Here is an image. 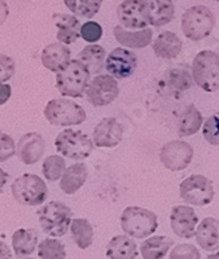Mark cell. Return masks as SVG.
I'll return each mask as SVG.
<instances>
[{
    "label": "cell",
    "instance_id": "cell-34",
    "mask_svg": "<svg viewBox=\"0 0 219 259\" xmlns=\"http://www.w3.org/2000/svg\"><path fill=\"white\" fill-rule=\"evenodd\" d=\"M202 135L207 144L219 146V111L203 121Z\"/></svg>",
    "mask_w": 219,
    "mask_h": 259
},
{
    "label": "cell",
    "instance_id": "cell-45",
    "mask_svg": "<svg viewBox=\"0 0 219 259\" xmlns=\"http://www.w3.org/2000/svg\"><path fill=\"white\" fill-rule=\"evenodd\" d=\"M213 2H218V3H219V0H213Z\"/></svg>",
    "mask_w": 219,
    "mask_h": 259
},
{
    "label": "cell",
    "instance_id": "cell-40",
    "mask_svg": "<svg viewBox=\"0 0 219 259\" xmlns=\"http://www.w3.org/2000/svg\"><path fill=\"white\" fill-rule=\"evenodd\" d=\"M8 15H10V7L6 3V0H0V26L6 23Z\"/></svg>",
    "mask_w": 219,
    "mask_h": 259
},
{
    "label": "cell",
    "instance_id": "cell-3",
    "mask_svg": "<svg viewBox=\"0 0 219 259\" xmlns=\"http://www.w3.org/2000/svg\"><path fill=\"white\" fill-rule=\"evenodd\" d=\"M91 82V72L78 58L72 59L63 71L57 74L56 85L66 98H83Z\"/></svg>",
    "mask_w": 219,
    "mask_h": 259
},
{
    "label": "cell",
    "instance_id": "cell-7",
    "mask_svg": "<svg viewBox=\"0 0 219 259\" xmlns=\"http://www.w3.org/2000/svg\"><path fill=\"white\" fill-rule=\"evenodd\" d=\"M11 191L17 203L28 207L41 205L47 197V186L36 174H23L16 178L11 186Z\"/></svg>",
    "mask_w": 219,
    "mask_h": 259
},
{
    "label": "cell",
    "instance_id": "cell-18",
    "mask_svg": "<svg viewBox=\"0 0 219 259\" xmlns=\"http://www.w3.org/2000/svg\"><path fill=\"white\" fill-rule=\"evenodd\" d=\"M71 61V50L62 42L49 44L41 53V62L43 67L56 74L63 71Z\"/></svg>",
    "mask_w": 219,
    "mask_h": 259
},
{
    "label": "cell",
    "instance_id": "cell-15",
    "mask_svg": "<svg viewBox=\"0 0 219 259\" xmlns=\"http://www.w3.org/2000/svg\"><path fill=\"white\" fill-rule=\"evenodd\" d=\"M46 150V144L43 137L37 132L26 133L20 138L16 145V154L20 162L24 164H36L41 161Z\"/></svg>",
    "mask_w": 219,
    "mask_h": 259
},
{
    "label": "cell",
    "instance_id": "cell-28",
    "mask_svg": "<svg viewBox=\"0 0 219 259\" xmlns=\"http://www.w3.org/2000/svg\"><path fill=\"white\" fill-rule=\"evenodd\" d=\"M38 246V234L34 229H19L12 236V249L17 256H28Z\"/></svg>",
    "mask_w": 219,
    "mask_h": 259
},
{
    "label": "cell",
    "instance_id": "cell-26",
    "mask_svg": "<svg viewBox=\"0 0 219 259\" xmlns=\"http://www.w3.org/2000/svg\"><path fill=\"white\" fill-rule=\"evenodd\" d=\"M203 125V116L194 104H189L181 113L177 122V132L180 137H190L200 131Z\"/></svg>",
    "mask_w": 219,
    "mask_h": 259
},
{
    "label": "cell",
    "instance_id": "cell-41",
    "mask_svg": "<svg viewBox=\"0 0 219 259\" xmlns=\"http://www.w3.org/2000/svg\"><path fill=\"white\" fill-rule=\"evenodd\" d=\"M12 253H11L10 246L4 241L0 240V259H11Z\"/></svg>",
    "mask_w": 219,
    "mask_h": 259
},
{
    "label": "cell",
    "instance_id": "cell-30",
    "mask_svg": "<svg viewBox=\"0 0 219 259\" xmlns=\"http://www.w3.org/2000/svg\"><path fill=\"white\" fill-rule=\"evenodd\" d=\"M194 80L189 66H176L167 72V84L176 92H185L192 89Z\"/></svg>",
    "mask_w": 219,
    "mask_h": 259
},
{
    "label": "cell",
    "instance_id": "cell-23",
    "mask_svg": "<svg viewBox=\"0 0 219 259\" xmlns=\"http://www.w3.org/2000/svg\"><path fill=\"white\" fill-rule=\"evenodd\" d=\"M152 50L159 58L174 59L183 50V41L176 33L166 30L155 38L152 42Z\"/></svg>",
    "mask_w": 219,
    "mask_h": 259
},
{
    "label": "cell",
    "instance_id": "cell-13",
    "mask_svg": "<svg viewBox=\"0 0 219 259\" xmlns=\"http://www.w3.org/2000/svg\"><path fill=\"white\" fill-rule=\"evenodd\" d=\"M171 228L180 238H192L196 234L198 216L190 205H175L171 210Z\"/></svg>",
    "mask_w": 219,
    "mask_h": 259
},
{
    "label": "cell",
    "instance_id": "cell-31",
    "mask_svg": "<svg viewBox=\"0 0 219 259\" xmlns=\"http://www.w3.org/2000/svg\"><path fill=\"white\" fill-rule=\"evenodd\" d=\"M65 6L75 16L92 19L101 10L102 0H63Z\"/></svg>",
    "mask_w": 219,
    "mask_h": 259
},
{
    "label": "cell",
    "instance_id": "cell-4",
    "mask_svg": "<svg viewBox=\"0 0 219 259\" xmlns=\"http://www.w3.org/2000/svg\"><path fill=\"white\" fill-rule=\"evenodd\" d=\"M193 80L205 92L219 90V56L211 50H202L194 57L192 63Z\"/></svg>",
    "mask_w": 219,
    "mask_h": 259
},
{
    "label": "cell",
    "instance_id": "cell-39",
    "mask_svg": "<svg viewBox=\"0 0 219 259\" xmlns=\"http://www.w3.org/2000/svg\"><path fill=\"white\" fill-rule=\"evenodd\" d=\"M11 95H12V89H11V85L6 84V83H2V84H0V105L6 104V103L10 100Z\"/></svg>",
    "mask_w": 219,
    "mask_h": 259
},
{
    "label": "cell",
    "instance_id": "cell-10",
    "mask_svg": "<svg viewBox=\"0 0 219 259\" xmlns=\"http://www.w3.org/2000/svg\"><path fill=\"white\" fill-rule=\"evenodd\" d=\"M120 95L117 79L109 74H98L85 90V99L93 107H105L116 102Z\"/></svg>",
    "mask_w": 219,
    "mask_h": 259
},
{
    "label": "cell",
    "instance_id": "cell-12",
    "mask_svg": "<svg viewBox=\"0 0 219 259\" xmlns=\"http://www.w3.org/2000/svg\"><path fill=\"white\" fill-rule=\"evenodd\" d=\"M138 59L135 53L126 48H116L105 59V69L116 79L130 78L137 70Z\"/></svg>",
    "mask_w": 219,
    "mask_h": 259
},
{
    "label": "cell",
    "instance_id": "cell-5",
    "mask_svg": "<svg viewBox=\"0 0 219 259\" xmlns=\"http://www.w3.org/2000/svg\"><path fill=\"white\" fill-rule=\"evenodd\" d=\"M46 120L54 126H74L87 120L82 105L69 99H52L43 109Z\"/></svg>",
    "mask_w": 219,
    "mask_h": 259
},
{
    "label": "cell",
    "instance_id": "cell-36",
    "mask_svg": "<svg viewBox=\"0 0 219 259\" xmlns=\"http://www.w3.org/2000/svg\"><path fill=\"white\" fill-rule=\"evenodd\" d=\"M170 259H201V254L192 243H180L171 250Z\"/></svg>",
    "mask_w": 219,
    "mask_h": 259
},
{
    "label": "cell",
    "instance_id": "cell-25",
    "mask_svg": "<svg viewBox=\"0 0 219 259\" xmlns=\"http://www.w3.org/2000/svg\"><path fill=\"white\" fill-rule=\"evenodd\" d=\"M174 241L166 236L148 237L139 246V253L143 259H163L167 255Z\"/></svg>",
    "mask_w": 219,
    "mask_h": 259
},
{
    "label": "cell",
    "instance_id": "cell-22",
    "mask_svg": "<svg viewBox=\"0 0 219 259\" xmlns=\"http://www.w3.org/2000/svg\"><path fill=\"white\" fill-rule=\"evenodd\" d=\"M87 178H88V168L83 162H78L66 168L61 178L59 187L66 195H74L84 186Z\"/></svg>",
    "mask_w": 219,
    "mask_h": 259
},
{
    "label": "cell",
    "instance_id": "cell-27",
    "mask_svg": "<svg viewBox=\"0 0 219 259\" xmlns=\"http://www.w3.org/2000/svg\"><path fill=\"white\" fill-rule=\"evenodd\" d=\"M78 59L89 70L91 75L92 74H100L105 67L106 52L101 45L91 44L79 53Z\"/></svg>",
    "mask_w": 219,
    "mask_h": 259
},
{
    "label": "cell",
    "instance_id": "cell-37",
    "mask_svg": "<svg viewBox=\"0 0 219 259\" xmlns=\"http://www.w3.org/2000/svg\"><path fill=\"white\" fill-rule=\"evenodd\" d=\"M16 154V144L10 135L0 132V163L7 162Z\"/></svg>",
    "mask_w": 219,
    "mask_h": 259
},
{
    "label": "cell",
    "instance_id": "cell-38",
    "mask_svg": "<svg viewBox=\"0 0 219 259\" xmlns=\"http://www.w3.org/2000/svg\"><path fill=\"white\" fill-rule=\"evenodd\" d=\"M16 71V65L11 57L0 54V84L8 82Z\"/></svg>",
    "mask_w": 219,
    "mask_h": 259
},
{
    "label": "cell",
    "instance_id": "cell-20",
    "mask_svg": "<svg viewBox=\"0 0 219 259\" xmlns=\"http://www.w3.org/2000/svg\"><path fill=\"white\" fill-rule=\"evenodd\" d=\"M194 237L198 246L205 251L219 250V220L214 217H205L197 225Z\"/></svg>",
    "mask_w": 219,
    "mask_h": 259
},
{
    "label": "cell",
    "instance_id": "cell-21",
    "mask_svg": "<svg viewBox=\"0 0 219 259\" xmlns=\"http://www.w3.org/2000/svg\"><path fill=\"white\" fill-rule=\"evenodd\" d=\"M52 21L58 28V32H57L58 42L71 45L80 38L82 24L76 19V16L67 15V13H54Z\"/></svg>",
    "mask_w": 219,
    "mask_h": 259
},
{
    "label": "cell",
    "instance_id": "cell-35",
    "mask_svg": "<svg viewBox=\"0 0 219 259\" xmlns=\"http://www.w3.org/2000/svg\"><path fill=\"white\" fill-rule=\"evenodd\" d=\"M102 33H104L102 26L96 21H87L80 28V37L88 44H96L100 41Z\"/></svg>",
    "mask_w": 219,
    "mask_h": 259
},
{
    "label": "cell",
    "instance_id": "cell-32",
    "mask_svg": "<svg viewBox=\"0 0 219 259\" xmlns=\"http://www.w3.org/2000/svg\"><path fill=\"white\" fill-rule=\"evenodd\" d=\"M66 161L61 155H49L42 163V174L46 181L57 182L66 171Z\"/></svg>",
    "mask_w": 219,
    "mask_h": 259
},
{
    "label": "cell",
    "instance_id": "cell-43",
    "mask_svg": "<svg viewBox=\"0 0 219 259\" xmlns=\"http://www.w3.org/2000/svg\"><path fill=\"white\" fill-rule=\"evenodd\" d=\"M205 259H219V253H213V254H209Z\"/></svg>",
    "mask_w": 219,
    "mask_h": 259
},
{
    "label": "cell",
    "instance_id": "cell-9",
    "mask_svg": "<svg viewBox=\"0 0 219 259\" xmlns=\"http://www.w3.org/2000/svg\"><path fill=\"white\" fill-rule=\"evenodd\" d=\"M213 182L201 174H193L185 178L180 183V196L190 207H205L214 199Z\"/></svg>",
    "mask_w": 219,
    "mask_h": 259
},
{
    "label": "cell",
    "instance_id": "cell-19",
    "mask_svg": "<svg viewBox=\"0 0 219 259\" xmlns=\"http://www.w3.org/2000/svg\"><path fill=\"white\" fill-rule=\"evenodd\" d=\"M113 34L116 41L128 49H143L152 42V37H154V32L150 28L129 30L122 25H116Z\"/></svg>",
    "mask_w": 219,
    "mask_h": 259
},
{
    "label": "cell",
    "instance_id": "cell-2",
    "mask_svg": "<svg viewBox=\"0 0 219 259\" xmlns=\"http://www.w3.org/2000/svg\"><path fill=\"white\" fill-rule=\"evenodd\" d=\"M215 26V16L206 6H193L181 16V29L190 41H202L211 34Z\"/></svg>",
    "mask_w": 219,
    "mask_h": 259
},
{
    "label": "cell",
    "instance_id": "cell-24",
    "mask_svg": "<svg viewBox=\"0 0 219 259\" xmlns=\"http://www.w3.org/2000/svg\"><path fill=\"white\" fill-rule=\"evenodd\" d=\"M106 256L109 259H135L138 256V246L131 237L115 236L106 246Z\"/></svg>",
    "mask_w": 219,
    "mask_h": 259
},
{
    "label": "cell",
    "instance_id": "cell-29",
    "mask_svg": "<svg viewBox=\"0 0 219 259\" xmlns=\"http://www.w3.org/2000/svg\"><path fill=\"white\" fill-rule=\"evenodd\" d=\"M70 232H71L72 241L79 249L85 250L92 246L95 233H93V227L87 219H72Z\"/></svg>",
    "mask_w": 219,
    "mask_h": 259
},
{
    "label": "cell",
    "instance_id": "cell-44",
    "mask_svg": "<svg viewBox=\"0 0 219 259\" xmlns=\"http://www.w3.org/2000/svg\"><path fill=\"white\" fill-rule=\"evenodd\" d=\"M24 259H34V258H24Z\"/></svg>",
    "mask_w": 219,
    "mask_h": 259
},
{
    "label": "cell",
    "instance_id": "cell-6",
    "mask_svg": "<svg viewBox=\"0 0 219 259\" xmlns=\"http://www.w3.org/2000/svg\"><path fill=\"white\" fill-rule=\"evenodd\" d=\"M38 221L46 234L62 237L67 233L72 221V210L61 201H50L38 210Z\"/></svg>",
    "mask_w": 219,
    "mask_h": 259
},
{
    "label": "cell",
    "instance_id": "cell-11",
    "mask_svg": "<svg viewBox=\"0 0 219 259\" xmlns=\"http://www.w3.org/2000/svg\"><path fill=\"white\" fill-rule=\"evenodd\" d=\"M194 150L192 145L181 140H172L160 149V162L164 167L172 172L183 171L192 163Z\"/></svg>",
    "mask_w": 219,
    "mask_h": 259
},
{
    "label": "cell",
    "instance_id": "cell-16",
    "mask_svg": "<svg viewBox=\"0 0 219 259\" xmlns=\"http://www.w3.org/2000/svg\"><path fill=\"white\" fill-rule=\"evenodd\" d=\"M117 16L121 25L126 29H144L148 25L144 17L142 0H124L118 6Z\"/></svg>",
    "mask_w": 219,
    "mask_h": 259
},
{
    "label": "cell",
    "instance_id": "cell-17",
    "mask_svg": "<svg viewBox=\"0 0 219 259\" xmlns=\"http://www.w3.org/2000/svg\"><path fill=\"white\" fill-rule=\"evenodd\" d=\"M143 13L148 25L160 28L170 24L175 17V4L172 0H142Z\"/></svg>",
    "mask_w": 219,
    "mask_h": 259
},
{
    "label": "cell",
    "instance_id": "cell-42",
    "mask_svg": "<svg viewBox=\"0 0 219 259\" xmlns=\"http://www.w3.org/2000/svg\"><path fill=\"white\" fill-rule=\"evenodd\" d=\"M8 178H10L8 172H6L3 168L0 167V192L3 191V188L6 187V184L8 183Z\"/></svg>",
    "mask_w": 219,
    "mask_h": 259
},
{
    "label": "cell",
    "instance_id": "cell-14",
    "mask_svg": "<svg viewBox=\"0 0 219 259\" xmlns=\"http://www.w3.org/2000/svg\"><path fill=\"white\" fill-rule=\"evenodd\" d=\"M124 138V128L115 117H105L93 129L92 141L97 148H116Z\"/></svg>",
    "mask_w": 219,
    "mask_h": 259
},
{
    "label": "cell",
    "instance_id": "cell-8",
    "mask_svg": "<svg viewBox=\"0 0 219 259\" xmlns=\"http://www.w3.org/2000/svg\"><path fill=\"white\" fill-rule=\"evenodd\" d=\"M56 149L66 158L83 161L88 158L93 151V141L80 131L65 129L56 137Z\"/></svg>",
    "mask_w": 219,
    "mask_h": 259
},
{
    "label": "cell",
    "instance_id": "cell-1",
    "mask_svg": "<svg viewBox=\"0 0 219 259\" xmlns=\"http://www.w3.org/2000/svg\"><path fill=\"white\" fill-rule=\"evenodd\" d=\"M120 221L124 233L135 240L148 238L156 232L159 227L157 216L152 210L137 205L125 208Z\"/></svg>",
    "mask_w": 219,
    "mask_h": 259
},
{
    "label": "cell",
    "instance_id": "cell-33",
    "mask_svg": "<svg viewBox=\"0 0 219 259\" xmlns=\"http://www.w3.org/2000/svg\"><path fill=\"white\" fill-rule=\"evenodd\" d=\"M38 256L41 259H66V247L61 241L54 238H45L38 246Z\"/></svg>",
    "mask_w": 219,
    "mask_h": 259
}]
</instances>
